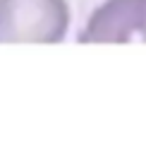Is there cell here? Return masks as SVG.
Listing matches in <instances>:
<instances>
[{
	"instance_id": "1",
	"label": "cell",
	"mask_w": 146,
	"mask_h": 142,
	"mask_svg": "<svg viewBox=\"0 0 146 142\" xmlns=\"http://www.w3.org/2000/svg\"><path fill=\"white\" fill-rule=\"evenodd\" d=\"M67 27L65 0H0V44H58Z\"/></svg>"
},
{
	"instance_id": "2",
	"label": "cell",
	"mask_w": 146,
	"mask_h": 142,
	"mask_svg": "<svg viewBox=\"0 0 146 142\" xmlns=\"http://www.w3.org/2000/svg\"><path fill=\"white\" fill-rule=\"evenodd\" d=\"M146 0H106L79 36L86 44H120L134 34H144Z\"/></svg>"
},
{
	"instance_id": "3",
	"label": "cell",
	"mask_w": 146,
	"mask_h": 142,
	"mask_svg": "<svg viewBox=\"0 0 146 142\" xmlns=\"http://www.w3.org/2000/svg\"><path fill=\"white\" fill-rule=\"evenodd\" d=\"M144 39H146V27H144Z\"/></svg>"
}]
</instances>
